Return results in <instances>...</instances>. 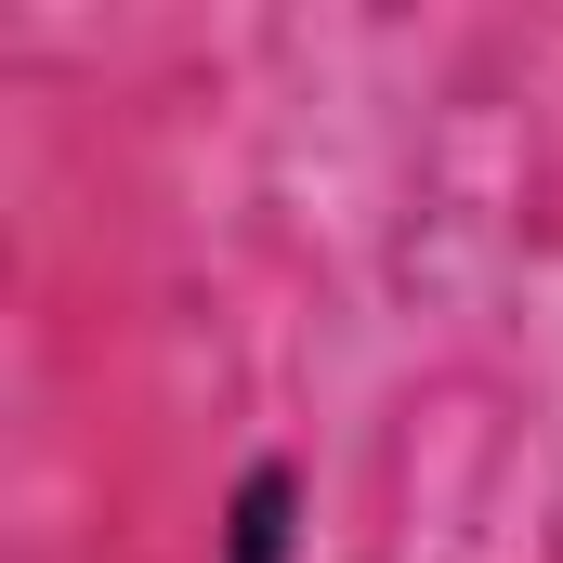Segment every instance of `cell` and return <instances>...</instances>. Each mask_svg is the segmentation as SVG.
Masks as SVG:
<instances>
[{"mask_svg": "<svg viewBox=\"0 0 563 563\" xmlns=\"http://www.w3.org/2000/svg\"><path fill=\"white\" fill-rule=\"evenodd\" d=\"M301 459H250L236 485H223V511H210V563H301Z\"/></svg>", "mask_w": 563, "mask_h": 563, "instance_id": "6da1fadb", "label": "cell"}]
</instances>
